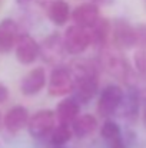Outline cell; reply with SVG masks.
<instances>
[{"label": "cell", "instance_id": "cell-1", "mask_svg": "<svg viewBox=\"0 0 146 148\" xmlns=\"http://www.w3.org/2000/svg\"><path fill=\"white\" fill-rule=\"evenodd\" d=\"M75 73V92L73 97L80 103H88L99 95V81L95 68L90 65H80Z\"/></svg>", "mask_w": 146, "mask_h": 148}, {"label": "cell", "instance_id": "cell-2", "mask_svg": "<svg viewBox=\"0 0 146 148\" xmlns=\"http://www.w3.org/2000/svg\"><path fill=\"white\" fill-rule=\"evenodd\" d=\"M75 92V73L65 65H56L48 81V94L53 98L70 97Z\"/></svg>", "mask_w": 146, "mask_h": 148}, {"label": "cell", "instance_id": "cell-3", "mask_svg": "<svg viewBox=\"0 0 146 148\" xmlns=\"http://www.w3.org/2000/svg\"><path fill=\"white\" fill-rule=\"evenodd\" d=\"M125 92L116 84H109L102 88L97 95V114L102 118H110L115 115L123 102Z\"/></svg>", "mask_w": 146, "mask_h": 148}, {"label": "cell", "instance_id": "cell-4", "mask_svg": "<svg viewBox=\"0 0 146 148\" xmlns=\"http://www.w3.org/2000/svg\"><path fill=\"white\" fill-rule=\"evenodd\" d=\"M63 45L65 50L69 55H80L92 45V36L90 30L79 27L76 25L69 26L63 33Z\"/></svg>", "mask_w": 146, "mask_h": 148}, {"label": "cell", "instance_id": "cell-5", "mask_svg": "<svg viewBox=\"0 0 146 148\" xmlns=\"http://www.w3.org/2000/svg\"><path fill=\"white\" fill-rule=\"evenodd\" d=\"M56 115L50 109H40L30 115V121L27 125L29 134L36 140H43L52 134L56 127Z\"/></svg>", "mask_w": 146, "mask_h": 148}, {"label": "cell", "instance_id": "cell-6", "mask_svg": "<svg viewBox=\"0 0 146 148\" xmlns=\"http://www.w3.org/2000/svg\"><path fill=\"white\" fill-rule=\"evenodd\" d=\"M110 42L116 49L135 48V26L125 19H115L112 22V38Z\"/></svg>", "mask_w": 146, "mask_h": 148}, {"label": "cell", "instance_id": "cell-7", "mask_svg": "<svg viewBox=\"0 0 146 148\" xmlns=\"http://www.w3.org/2000/svg\"><path fill=\"white\" fill-rule=\"evenodd\" d=\"M72 22L73 25L90 30L97 22L100 20V9L99 4L93 1L82 3L72 10Z\"/></svg>", "mask_w": 146, "mask_h": 148}, {"label": "cell", "instance_id": "cell-8", "mask_svg": "<svg viewBox=\"0 0 146 148\" xmlns=\"http://www.w3.org/2000/svg\"><path fill=\"white\" fill-rule=\"evenodd\" d=\"M14 52L19 63L32 65L40 56V45L29 33H20L17 43L14 46Z\"/></svg>", "mask_w": 146, "mask_h": 148}, {"label": "cell", "instance_id": "cell-9", "mask_svg": "<svg viewBox=\"0 0 146 148\" xmlns=\"http://www.w3.org/2000/svg\"><path fill=\"white\" fill-rule=\"evenodd\" d=\"M48 85V76L43 68H35L29 71L20 81V92L26 97L37 95Z\"/></svg>", "mask_w": 146, "mask_h": 148}, {"label": "cell", "instance_id": "cell-10", "mask_svg": "<svg viewBox=\"0 0 146 148\" xmlns=\"http://www.w3.org/2000/svg\"><path fill=\"white\" fill-rule=\"evenodd\" d=\"M65 53L66 50L63 45V36L60 33H56V32L50 33L40 43V56L43 58V60H46L49 63L59 62Z\"/></svg>", "mask_w": 146, "mask_h": 148}, {"label": "cell", "instance_id": "cell-11", "mask_svg": "<svg viewBox=\"0 0 146 148\" xmlns=\"http://www.w3.org/2000/svg\"><path fill=\"white\" fill-rule=\"evenodd\" d=\"M80 102L75 98L73 95L63 98L56 106L54 115L57 124L62 125H72L73 121L80 115Z\"/></svg>", "mask_w": 146, "mask_h": 148}, {"label": "cell", "instance_id": "cell-12", "mask_svg": "<svg viewBox=\"0 0 146 148\" xmlns=\"http://www.w3.org/2000/svg\"><path fill=\"white\" fill-rule=\"evenodd\" d=\"M29 121H30L29 111L22 105H16L6 112L3 118V125L10 134H17L23 128H27Z\"/></svg>", "mask_w": 146, "mask_h": 148}, {"label": "cell", "instance_id": "cell-13", "mask_svg": "<svg viewBox=\"0 0 146 148\" xmlns=\"http://www.w3.org/2000/svg\"><path fill=\"white\" fill-rule=\"evenodd\" d=\"M19 36L20 30L16 20L10 17L0 20V53H9L14 49Z\"/></svg>", "mask_w": 146, "mask_h": 148}, {"label": "cell", "instance_id": "cell-14", "mask_svg": "<svg viewBox=\"0 0 146 148\" xmlns=\"http://www.w3.org/2000/svg\"><path fill=\"white\" fill-rule=\"evenodd\" d=\"M100 137L105 141L107 148H125L122 128L117 122L112 119H106L100 127Z\"/></svg>", "mask_w": 146, "mask_h": 148}, {"label": "cell", "instance_id": "cell-15", "mask_svg": "<svg viewBox=\"0 0 146 148\" xmlns=\"http://www.w3.org/2000/svg\"><path fill=\"white\" fill-rule=\"evenodd\" d=\"M97 127H99L97 118L92 114H80L70 125L73 137L76 138H86L92 135L97 130Z\"/></svg>", "mask_w": 146, "mask_h": 148}, {"label": "cell", "instance_id": "cell-16", "mask_svg": "<svg viewBox=\"0 0 146 148\" xmlns=\"http://www.w3.org/2000/svg\"><path fill=\"white\" fill-rule=\"evenodd\" d=\"M139 106H141V98H139V91L133 86L128 88V91L125 92L123 102H122V116L126 121H135L138 118L139 114Z\"/></svg>", "mask_w": 146, "mask_h": 148}, {"label": "cell", "instance_id": "cell-17", "mask_svg": "<svg viewBox=\"0 0 146 148\" xmlns=\"http://www.w3.org/2000/svg\"><path fill=\"white\" fill-rule=\"evenodd\" d=\"M48 17L49 20L56 26H63L72 17V10L67 1L65 0H53L48 6Z\"/></svg>", "mask_w": 146, "mask_h": 148}, {"label": "cell", "instance_id": "cell-18", "mask_svg": "<svg viewBox=\"0 0 146 148\" xmlns=\"http://www.w3.org/2000/svg\"><path fill=\"white\" fill-rule=\"evenodd\" d=\"M90 36L95 48H105L112 38V22L106 17H100V20L90 29Z\"/></svg>", "mask_w": 146, "mask_h": 148}, {"label": "cell", "instance_id": "cell-19", "mask_svg": "<svg viewBox=\"0 0 146 148\" xmlns=\"http://www.w3.org/2000/svg\"><path fill=\"white\" fill-rule=\"evenodd\" d=\"M72 137H73V132H72L70 125H62V124H57L54 130L52 131V134L49 135L53 147H63L72 140Z\"/></svg>", "mask_w": 146, "mask_h": 148}, {"label": "cell", "instance_id": "cell-20", "mask_svg": "<svg viewBox=\"0 0 146 148\" xmlns=\"http://www.w3.org/2000/svg\"><path fill=\"white\" fill-rule=\"evenodd\" d=\"M107 65H109V71L112 72V75H115L117 79H126V76L129 75L128 63L125 62L123 58L117 55H110L107 58Z\"/></svg>", "mask_w": 146, "mask_h": 148}, {"label": "cell", "instance_id": "cell-21", "mask_svg": "<svg viewBox=\"0 0 146 148\" xmlns=\"http://www.w3.org/2000/svg\"><path fill=\"white\" fill-rule=\"evenodd\" d=\"M133 66L141 75H146V49H136L133 53Z\"/></svg>", "mask_w": 146, "mask_h": 148}, {"label": "cell", "instance_id": "cell-22", "mask_svg": "<svg viewBox=\"0 0 146 148\" xmlns=\"http://www.w3.org/2000/svg\"><path fill=\"white\" fill-rule=\"evenodd\" d=\"M135 48L146 49V23L135 26Z\"/></svg>", "mask_w": 146, "mask_h": 148}, {"label": "cell", "instance_id": "cell-23", "mask_svg": "<svg viewBox=\"0 0 146 148\" xmlns=\"http://www.w3.org/2000/svg\"><path fill=\"white\" fill-rule=\"evenodd\" d=\"M7 98H9V89H7L6 85H3V84L0 82V103L6 102Z\"/></svg>", "mask_w": 146, "mask_h": 148}, {"label": "cell", "instance_id": "cell-24", "mask_svg": "<svg viewBox=\"0 0 146 148\" xmlns=\"http://www.w3.org/2000/svg\"><path fill=\"white\" fill-rule=\"evenodd\" d=\"M142 121H143V125L146 127V101L143 103V112H142Z\"/></svg>", "mask_w": 146, "mask_h": 148}, {"label": "cell", "instance_id": "cell-25", "mask_svg": "<svg viewBox=\"0 0 146 148\" xmlns=\"http://www.w3.org/2000/svg\"><path fill=\"white\" fill-rule=\"evenodd\" d=\"M32 0H16V3H19V4H27V3H30Z\"/></svg>", "mask_w": 146, "mask_h": 148}, {"label": "cell", "instance_id": "cell-26", "mask_svg": "<svg viewBox=\"0 0 146 148\" xmlns=\"http://www.w3.org/2000/svg\"><path fill=\"white\" fill-rule=\"evenodd\" d=\"M90 1H93V3H107V1H109V0H90Z\"/></svg>", "mask_w": 146, "mask_h": 148}, {"label": "cell", "instance_id": "cell-27", "mask_svg": "<svg viewBox=\"0 0 146 148\" xmlns=\"http://www.w3.org/2000/svg\"><path fill=\"white\" fill-rule=\"evenodd\" d=\"M4 1H6V0H0V9H1V6L4 4Z\"/></svg>", "mask_w": 146, "mask_h": 148}, {"label": "cell", "instance_id": "cell-28", "mask_svg": "<svg viewBox=\"0 0 146 148\" xmlns=\"http://www.w3.org/2000/svg\"><path fill=\"white\" fill-rule=\"evenodd\" d=\"M54 148H65V147H54Z\"/></svg>", "mask_w": 146, "mask_h": 148}, {"label": "cell", "instance_id": "cell-29", "mask_svg": "<svg viewBox=\"0 0 146 148\" xmlns=\"http://www.w3.org/2000/svg\"><path fill=\"white\" fill-rule=\"evenodd\" d=\"M143 3H145V6H146V0H143Z\"/></svg>", "mask_w": 146, "mask_h": 148}]
</instances>
